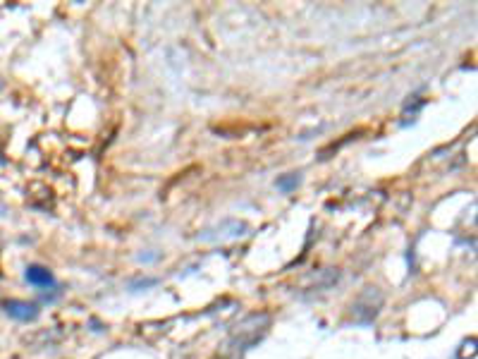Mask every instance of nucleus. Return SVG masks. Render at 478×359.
Returning a JSON list of instances; mask_svg holds the SVG:
<instances>
[{
  "mask_svg": "<svg viewBox=\"0 0 478 359\" xmlns=\"http://www.w3.org/2000/svg\"><path fill=\"white\" fill-rule=\"evenodd\" d=\"M299 180H301L299 175H294V173H292V175H289V178H280L278 182H275V185H278V190H280V192H285V194H287V192H292L294 187L299 185Z\"/></svg>",
  "mask_w": 478,
  "mask_h": 359,
  "instance_id": "20e7f679",
  "label": "nucleus"
},
{
  "mask_svg": "<svg viewBox=\"0 0 478 359\" xmlns=\"http://www.w3.org/2000/svg\"><path fill=\"white\" fill-rule=\"evenodd\" d=\"M0 216H3V206H0Z\"/></svg>",
  "mask_w": 478,
  "mask_h": 359,
  "instance_id": "39448f33",
  "label": "nucleus"
},
{
  "mask_svg": "<svg viewBox=\"0 0 478 359\" xmlns=\"http://www.w3.org/2000/svg\"><path fill=\"white\" fill-rule=\"evenodd\" d=\"M5 314L17 321H34L39 317V307L29 304V302H22V300H8L5 302Z\"/></svg>",
  "mask_w": 478,
  "mask_h": 359,
  "instance_id": "f03ea898",
  "label": "nucleus"
},
{
  "mask_svg": "<svg viewBox=\"0 0 478 359\" xmlns=\"http://www.w3.org/2000/svg\"><path fill=\"white\" fill-rule=\"evenodd\" d=\"M268 326H270V317H268V314H263V312L261 314H251V317L244 319L242 324L237 326V331L232 333L230 348H235L239 352L249 350L251 345H256L263 336H266Z\"/></svg>",
  "mask_w": 478,
  "mask_h": 359,
  "instance_id": "f257e3e1",
  "label": "nucleus"
},
{
  "mask_svg": "<svg viewBox=\"0 0 478 359\" xmlns=\"http://www.w3.org/2000/svg\"><path fill=\"white\" fill-rule=\"evenodd\" d=\"M27 280L31 283V285H36V287H48V285H53V273H50L48 268H43V266H29L27 268Z\"/></svg>",
  "mask_w": 478,
  "mask_h": 359,
  "instance_id": "7ed1b4c3",
  "label": "nucleus"
}]
</instances>
